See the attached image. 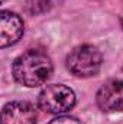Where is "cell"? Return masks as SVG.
I'll return each instance as SVG.
<instances>
[{
	"instance_id": "obj_1",
	"label": "cell",
	"mask_w": 123,
	"mask_h": 124,
	"mask_svg": "<svg viewBox=\"0 0 123 124\" xmlns=\"http://www.w3.org/2000/svg\"><path fill=\"white\" fill-rule=\"evenodd\" d=\"M54 63L51 56L42 49H28L12 62L13 79L26 88H38L52 77Z\"/></svg>"
},
{
	"instance_id": "obj_2",
	"label": "cell",
	"mask_w": 123,
	"mask_h": 124,
	"mask_svg": "<svg viewBox=\"0 0 123 124\" xmlns=\"http://www.w3.org/2000/svg\"><path fill=\"white\" fill-rule=\"evenodd\" d=\"M103 66L101 52L90 43L77 45L65 56V68L75 78L96 77Z\"/></svg>"
},
{
	"instance_id": "obj_3",
	"label": "cell",
	"mask_w": 123,
	"mask_h": 124,
	"mask_svg": "<svg viewBox=\"0 0 123 124\" xmlns=\"http://www.w3.org/2000/svg\"><path fill=\"white\" fill-rule=\"evenodd\" d=\"M77 102L72 88L65 84H49L38 94V108L51 116H64Z\"/></svg>"
},
{
	"instance_id": "obj_4",
	"label": "cell",
	"mask_w": 123,
	"mask_h": 124,
	"mask_svg": "<svg viewBox=\"0 0 123 124\" xmlns=\"http://www.w3.org/2000/svg\"><path fill=\"white\" fill-rule=\"evenodd\" d=\"M96 104L104 114L123 113V81H106L96 93Z\"/></svg>"
},
{
	"instance_id": "obj_5",
	"label": "cell",
	"mask_w": 123,
	"mask_h": 124,
	"mask_svg": "<svg viewBox=\"0 0 123 124\" xmlns=\"http://www.w3.org/2000/svg\"><path fill=\"white\" fill-rule=\"evenodd\" d=\"M25 33L23 19L12 12L1 10L0 12V49H6L9 46L16 45Z\"/></svg>"
},
{
	"instance_id": "obj_6",
	"label": "cell",
	"mask_w": 123,
	"mask_h": 124,
	"mask_svg": "<svg viewBox=\"0 0 123 124\" xmlns=\"http://www.w3.org/2000/svg\"><path fill=\"white\" fill-rule=\"evenodd\" d=\"M38 111L29 101L15 100L1 108V124H36Z\"/></svg>"
},
{
	"instance_id": "obj_7",
	"label": "cell",
	"mask_w": 123,
	"mask_h": 124,
	"mask_svg": "<svg viewBox=\"0 0 123 124\" xmlns=\"http://www.w3.org/2000/svg\"><path fill=\"white\" fill-rule=\"evenodd\" d=\"M52 0H28L25 3L23 10L29 16H41L44 13H48L52 9Z\"/></svg>"
},
{
	"instance_id": "obj_8",
	"label": "cell",
	"mask_w": 123,
	"mask_h": 124,
	"mask_svg": "<svg viewBox=\"0 0 123 124\" xmlns=\"http://www.w3.org/2000/svg\"><path fill=\"white\" fill-rule=\"evenodd\" d=\"M48 124H84L80 118L72 117V116H57L54 120H51Z\"/></svg>"
},
{
	"instance_id": "obj_9",
	"label": "cell",
	"mask_w": 123,
	"mask_h": 124,
	"mask_svg": "<svg viewBox=\"0 0 123 124\" xmlns=\"http://www.w3.org/2000/svg\"><path fill=\"white\" fill-rule=\"evenodd\" d=\"M4 1H6V0H1V3H4Z\"/></svg>"
}]
</instances>
